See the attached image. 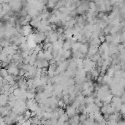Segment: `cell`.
Listing matches in <instances>:
<instances>
[{"label":"cell","instance_id":"obj_5","mask_svg":"<svg viewBox=\"0 0 125 125\" xmlns=\"http://www.w3.org/2000/svg\"><path fill=\"white\" fill-rule=\"evenodd\" d=\"M94 96L92 94L90 96H88L86 97H85V104H92V103H94Z\"/></svg>","mask_w":125,"mask_h":125},{"label":"cell","instance_id":"obj_7","mask_svg":"<svg viewBox=\"0 0 125 125\" xmlns=\"http://www.w3.org/2000/svg\"><path fill=\"white\" fill-rule=\"evenodd\" d=\"M101 58V55H100V53L99 52H97V53H96V54L95 55H94L93 56H92L90 58H91V60H92V61H94V62H97L100 58Z\"/></svg>","mask_w":125,"mask_h":125},{"label":"cell","instance_id":"obj_4","mask_svg":"<svg viewBox=\"0 0 125 125\" xmlns=\"http://www.w3.org/2000/svg\"><path fill=\"white\" fill-rule=\"evenodd\" d=\"M88 46L86 44H81L79 48V51L83 55H86L88 52Z\"/></svg>","mask_w":125,"mask_h":125},{"label":"cell","instance_id":"obj_3","mask_svg":"<svg viewBox=\"0 0 125 125\" xmlns=\"http://www.w3.org/2000/svg\"><path fill=\"white\" fill-rule=\"evenodd\" d=\"M98 48L99 47H97V46H90V47H88V56L89 58H91L92 56H93L94 55H95L96 53L98 52Z\"/></svg>","mask_w":125,"mask_h":125},{"label":"cell","instance_id":"obj_2","mask_svg":"<svg viewBox=\"0 0 125 125\" xmlns=\"http://www.w3.org/2000/svg\"><path fill=\"white\" fill-rule=\"evenodd\" d=\"M79 113V111L78 110V109H75V108L72 105H67L66 107V110H65V113L67 115V116L69 118H72L74 116H75L76 114H78Z\"/></svg>","mask_w":125,"mask_h":125},{"label":"cell","instance_id":"obj_1","mask_svg":"<svg viewBox=\"0 0 125 125\" xmlns=\"http://www.w3.org/2000/svg\"><path fill=\"white\" fill-rule=\"evenodd\" d=\"M96 63L92 61L90 58H86L83 60V68L85 70L86 73L90 72V71L96 68Z\"/></svg>","mask_w":125,"mask_h":125},{"label":"cell","instance_id":"obj_6","mask_svg":"<svg viewBox=\"0 0 125 125\" xmlns=\"http://www.w3.org/2000/svg\"><path fill=\"white\" fill-rule=\"evenodd\" d=\"M8 71L6 68H0V77L2 78H5L8 75Z\"/></svg>","mask_w":125,"mask_h":125}]
</instances>
